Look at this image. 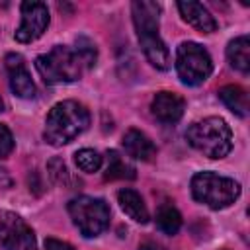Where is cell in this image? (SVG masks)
I'll use <instances>...</instances> for the list:
<instances>
[{
    "label": "cell",
    "instance_id": "9c48e42d",
    "mask_svg": "<svg viewBox=\"0 0 250 250\" xmlns=\"http://www.w3.org/2000/svg\"><path fill=\"white\" fill-rule=\"evenodd\" d=\"M49 25V10L43 2H23L21 4V23L16 29V39L20 43H31L39 39Z\"/></svg>",
    "mask_w": 250,
    "mask_h": 250
},
{
    "label": "cell",
    "instance_id": "2e32d148",
    "mask_svg": "<svg viewBox=\"0 0 250 250\" xmlns=\"http://www.w3.org/2000/svg\"><path fill=\"white\" fill-rule=\"evenodd\" d=\"M227 59L236 70L248 72L250 70V39L246 35L232 39L227 47Z\"/></svg>",
    "mask_w": 250,
    "mask_h": 250
},
{
    "label": "cell",
    "instance_id": "277c9868",
    "mask_svg": "<svg viewBox=\"0 0 250 250\" xmlns=\"http://www.w3.org/2000/svg\"><path fill=\"white\" fill-rule=\"evenodd\" d=\"M37 72L47 84H68L80 78L86 64L78 53L64 45H55L47 55H39L35 61Z\"/></svg>",
    "mask_w": 250,
    "mask_h": 250
},
{
    "label": "cell",
    "instance_id": "e0dca14e",
    "mask_svg": "<svg viewBox=\"0 0 250 250\" xmlns=\"http://www.w3.org/2000/svg\"><path fill=\"white\" fill-rule=\"evenodd\" d=\"M107 164H105V180H133L135 168L125 162V158L117 150H107Z\"/></svg>",
    "mask_w": 250,
    "mask_h": 250
},
{
    "label": "cell",
    "instance_id": "7c38bea8",
    "mask_svg": "<svg viewBox=\"0 0 250 250\" xmlns=\"http://www.w3.org/2000/svg\"><path fill=\"white\" fill-rule=\"evenodd\" d=\"M178 10H180L184 21H188L189 25H193L197 31H201V33H213L217 29L215 18L209 14V10L203 4L191 2V0H184V2H178Z\"/></svg>",
    "mask_w": 250,
    "mask_h": 250
},
{
    "label": "cell",
    "instance_id": "ffe728a7",
    "mask_svg": "<svg viewBox=\"0 0 250 250\" xmlns=\"http://www.w3.org/2000/svg\"><path fill=\"white\" fill-rule=\"evenodd\" d=\"M47 170H49V176H51V180L55 184H61V186L66 188V186H70L74 182V178L68 172V168H66L62 158H51L49 164H47Z\"/></svg>",
    "mask_w": 250,
    "mask_h": 250
},
{
    "label": "cell",
    "instance_id": "603a6c76",
    "mask_svg": "<svg viewBox=\"0 0 250 250\" xmlns=\"http://www.w3.org/2000/svg\"><path fill=\"white\" fill-rule=\"evenodd\" d=\"M45 250H74L68 242L57 240V238H47L45 240Z\"/></svg>",
    "mask_w": 250,
    "mask_h": 250
},
{
    "label": "cell",
    "instance_id": "52a82bcc",
    "mask_svg": "<svg viewBox=\"0 0 250 250\" xmlns=\"http://www.w3.org/2000/svg\"><path fill=\"white\" fill-rule=\"evenodd\" d=\"M176 70L184 84L199 86L213 72V61L205 47L193 41H184L176 49Z\"/></svg>",
    "mask_w": 250,
    "mask_h": 250
},
{
    "label": "cell",
    "instance_id": "7402d4cb",
    "mask_svg": "<svg viewBox=\"0 0 250 250\" xmlns=\"http://www.w3.org/2000/svg\"><path fill=\"white\" fill-rule=\"evenodd\" d=\"M14 150V137H12V131L0 123V158H6L10 152Z\"/></svg>",
    "mask_w": 250,
    "mask_h": 250
},
{
    "label": "cell",
    "instance_id": "6da1fadb",
    "mask_svg": "<svg viewBox=\"0 0 250 250\" xmlns=\"http://www.w3.org/2000/svg\"><path fill=\"white\" fill-rule=\"evenodd\" d=\"M131 14H133L135 31H137V37H139V43L143 47L146 61L158 70H168L170 51L158 33L160 6L150 0H135L131 4Z\"/></svg>",
    "mask_w": 250,
    "mask_h": 250
},
{
    "label": "cell",
    "instance_id": "5b68a950",
    "mask_svg": "<svg viewBox=\"0 0 250 250\" xmlns=\"http://www.w3.org/2000/svg\"><path fill=\"white\" fill-rule=\"evenodd\" d=\"M191 195L211 209H225L238 199L240 184L215 172H197L191 178Z\"/></svg>",
    "mask_w": 250,
    "mask_h": 250
},
{
    "label": "cell",
    "instance_id": "30bf717a",
    "mask_svg": "<svg viewBox=\"0 0 250 250\" xmlns=\"http://www.w3.org/2000/svg\"><path fill=\"white\" fill-rule=\"evenodd\" d=\"M6 72H8V82H10V88L12 92L21 98V100H31L35 98V84L31 80V74L25 66V61L21 55L18 53H8L6 59Z\"/></svg>",
    "mask_w": 250,
    "mask_h": 250
},
{
    "label": "cell",
    "instance_id": "cb8c5ba5",
    "mask_svg": "<svg viewBox=\"0 0 250 250\" xmlns=\"http://www.w3.org/2000/svg\"><path fill=\"white\" fill-rule=\"evenodd\" d=\"M0 186L2 188H10L12 186V178L8 176V172L4 168H0Z\"/></svg>",
    "mask_w": 250,
    "mask_h": 250
},
{
    "label": "cell",
    "instance_id": "484cf974",
    "mask_svg": "<svg viewBox=\"0 0 250 250\" xmlns=\"http://www.w3.org/2000/svg\"><path fill=\"white\" fill-rule=\"evenodd\" d=\"M4 109V102H2V98H0V111Z\"/></svg>",
    "mask_w": 250,
    "mask_h": 250
},
{
    "label": "cell",
    "instance_id": "7a4b0ae2",
    "mask_svg": "<svg viewBox=\"0 0 250 250\" xmlns=\"http://www.w3.org/2000/svg\"><path fill=\"white\" fill-rule=\"evenodd\" d=\"M88 125H90L88 109L74 100H64L51 107L45 119L43 137L49 145L62 146L72 139H76L80 133H84Z\"/></svg>",
    "mask_w": 250,
    "mask_h": 250
},
{
    "label": "cell",
    "instance_id": "4fadbf2b",
    "mask_svg": "<svg viewBox=\"0 0 250 250\" xmlns=\"http://www.w3.org/2000/svg\"><path fill=\"white\" fill-rule=\"evenodd\" d=\"M123 148L131 158H137V160H143V162H148L156 156L154 143L139 129H129L123 135Z\"/></svg>",
    "mask_w": 250,
    "mask_h": 250
},
{
    "label": "cell",
    "instance_id": "d6986e66",
    "mask_svg": "<svg viewBox=\"0 0 250 250\" xmlns=\"http://www.w3.org/2000/svg\"><path fill=\"white\" fill-rule=\"evenodd\" d=\"M74 162L82 172H98L102 166V156L94 148H80L74 152Z\"/></svg>",
    "mask_w": 250,
    "mask_h": 250
},
{
    "label": "cell",
    "instance_id": "d4e9b609",
    "mask_svg": "<svg viewBox=\"0 0 250 250\" xmlns=\"http://www.w3.org/2000/svg\"><path fill=\"white\" fill-rule=\"evenodd\" d=\"M139 250H162V248H158L156 244H150V242H148V244H143Z\"/></svg>",
    "mask_w": 250,
    "mask_h": 250
},
{
    "label": "cell",
    "instance_id": "3957f363",
    "mask_svg": "<svg viewBox=\"0 0 250 250\" xmlns=\"http://www.w3.org/2000/svg\"><path fill=\"white\" fill-rule=\"evenodd\" d=\"M188 143L209 158H225L232 148V131L223 117H205L186 131Z\"/></svg>",
    "mask_w": 250,
    "mask_h": 250
},
{
    "label": "cell",
    "instance_id": "ba28073f",
    "mask_svg": "<svg viewBox=\"0 0 250 250\" xmlns=\"http://www.w3.org/2000/svg\"><path fill=\"white\" fill-rule=\"evenodd\" d=\"M0 244L4 250H37L31 227L16 213H0Z\"/></svg>",
    "mask_w": 250,
    "mask_h": 250
},
{
    "label": "cell",
    "instance_id": "8fae6325",
    "mask_svg": "<svg viewBox=\"0 0 250 250\" xmlns=\"http://www.w3.org/2000/svg\"><path fill=\"white\" fill-rule=\"evenodd\" d=\"M152 115L162 123H176L182 119L186 102L182 96L174 92H158L150 102Z\"/></svg>",
    "mask_w": 250,
    "mask_h": 250
},
{
    "label": "cell",
    "instance_id": "ac0fdd59",
    "mask_svg": "<svg viewBox=\"0 0 250 250\" xmlns=\"http://www.w3.org/2000/svg\"><path fill=\"white\" fill-rule=\"evenodd\" d=\"M156 227L164 234H176L182 227V215L172 203H162L156 211Z\"/></svg>",
    "mask_w": 250,
    "mask_h": 250
},
{
    "label": "cell",
    "instance_id": "8992f818",
    "mask_svg": "<svg viewBox=\"0 0 250 250\" xmlns=\"http://www.w3.org/2000/svg\"><path fill=\"white\" fill-rule=\"evenodd\" d=\"M68 215L82 236L94 238L109 225V207L104 199L78 195L68 201Z\"/></svg>",
    "mask_w": 250,
    "mask_h": 250
},
{
    "label": "cell",
    "instance_id": "44dd1931",
    "mask_svg": "<svg viewBox=\"0 0 250 250\" xmlns=\"http://www.w3.org/2000/svg\"><path fill=\"white\" fill-rule=\"evenodd\" d=\"M78 57L82 59V62L86 64V68L94 66L96 62V57H98V51H96V45L88 39V37H76V49Z\"/></svg>",
    "mask_w": 250,
    "mask_h": 250
},
{
    "label": "cell",
    "instance_id": "5bb4252c",
    "mask_svg": "<svg viewBox=\"0 0 250 250\" xmlns=\"http://www.w3.org/2000/svg\"><path fill=\"white\" fill-rule=\"evenodd\" d=\"M117 201H119V207L123 209V213L129 219H133L135 223L145 225L148 221V209H146L143 197L135 189H131V188L119 189L117 191Z\"/></svg>",
    "mask_w": 250,
    "mask_h": 250
},
{
    "label": "cell",
    "instance_id": "9a60e30c",
    "mask_svg": "<svg viewBox=\"0 0 250 250\" xmlns=\"http://www.w3.org/2000/svg\"><path fill=\"white\" fill-rule=\"evenodd\" d=\"M219 98L221 102L238 117H246L248 115V94L244 88L236 86V84H229L223 86L219 90Z\"/></svg>",
    "mask_w": 250,
    "mask_h": 250
}]
</instances>
